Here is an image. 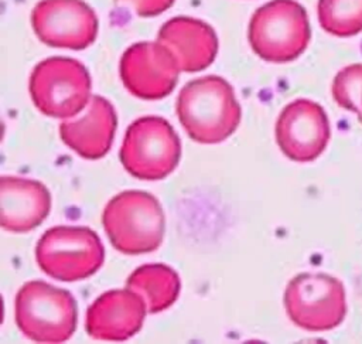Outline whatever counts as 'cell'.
<instances>
[{
  "mask_svg": "<svg viewBox=\"0 0 362 344\" xmlns=\"http://www.w3.org/2000/svg\"><path fill=\"white\" fill-rule=\"evenodd\" d=\"M175 108L187 134L204 144L225 140L240 120V106L233 88L215 75L188 82L178 93Z\"/></svg>",
  "mask_w": 362,
  "mask_h": 344,
  "instance_id": "6da1fadb",
  "label": "cell"
},
{
  "mask_svg": "<svg viewBox=\"0 0 362 344\" xmlns=\"http://www.w3.org/2000/svg\"><path fill=\"white\" fill-rule=\"evenodd\" d=\"M110 243L122 253L156 251L164 236V212L157 198L144 191H123L113 197L102 214Z\"/></svg>",
  "mask_w": 362,
  "mask_h": 344,
  "instance_id": "7a4b0ae2",
  "label": "cell"
},
{
  "mask_svg": "<svg viewBox=\"0 0 362 344\" xmlns=\"http://www.w3.org/2000/svg\"><path fill=\"white\" fill-rule=\"evenodd\" d=\"M311 30L304 7L296 0H272L249 23L252 50L264 61L288 62L304 52Z\"/></svg>",
  "mask_w": 362,
  "mask_h": 344,
  "instance_id": "3957f363",
  "label": "cell"
},
{
  "mask_svg": "<svg viewBox=\"0 0 362 344\" xmlns=\"http://www.w3.org/2000/svg\"><path fill=\"white\" fill-rule=\"evenodd\" d=\"M16 323L37 343H64L76 327V304L69 292L42 280L27 282L16 296Z\"/></svg>",
  "mask_w": 362,
  "mask_h": 344,
  "instance_id": "277c9868",
  "label": "cell"
},
{
  "mask_svg": "<svg viewBox=\"0 0 362 344\" xmlns=\"http://www.w3.org/2000/svg\"><path fill=\"white\" fill-rule=\"evenodd\" d=\"M105 251L96 232L85 227H55L44 232L35 248L38 266L61 282H76L93 275L103 263Z\"/></svg>",
  "mask_w": 362,
  "mask_h": 344,
  "instance_id": "5b68a950",
  "label": "cell"
},
{
  "mask_svg": "<svg viewBox=\"0 0 362 344\" xmlns=\"http://www.w3.org/2000/svg\"><path fill=\"white\" fill-rule=\"evenodd\" d=\"M30 95L41 113L51 117H72L89 102V72L74 58H47L31 72Z\"/></svg>",
  "mask_w": 362,
  "mask_h": 344,
  "instance_id": "8992f818",
  "label": "cell"
},
{
  "mask_svg": "<svg viewBox=\"0 0 362 344\" xmlns=\"http://www.w3.org/2000/svg\"><path fill=\"white\" fill-rule=\"evenodd\" d=\"M181 143L173 126L163 117L144 116L134 120L123 139L120 161L140 180H161L178 164Z\"/></svg>",
  "mask_w": 362,
  "mask_h": 344,
  "instance_id": "52a82bcc",
  "label": "cell"
},
{
  "mask_svg": "<svg viewBox=\"0 0 362 344\" xmlns=\"http://www.w3.org/2000/svg\"><path fill=\"white\" fill-rule=\"evenodd\" d=\"M284 306L296 326L308 331L331 330L345 317V289L327 273H301L288 282Z\"/></svg>",
  "mask_w": 362,
  "mask_h": 344,
  "instance_id": "ba28073f",
  "label": "cell"
},
{
  "mask_svg": "<svg viewBox=\"0 0 362 344\" xmlns=\"http://www.w3.org/2000/svg\"><path fill=\"white\" fill-rule=\"evenodd\" d=\"M37 37L49 47L83 50L98 34L95 11L83 0H41L31 11Z\"/></svg>",
  "mask_w": 362,
  "mask_h": 344,
  "instance_id": "9c48e42d",
  "label": "cell"
},
{
  "mask_svg": "<svg viewBox=\"0 0 362 344\" xmlns=\"http://www.w3.org/2000/svg\"><path fill=\"white\" fill-rule=\"evenodd\" d=\"M180 71L175 55L160 41L133 44L120 59L123 85L132 95L147 101L171 93Z\"/></svg>",
  "mask_w": 362,
  "mask_h": 344,
  "instance_id": "30bf717a",
  "label": "cell"
},
{
  "mask_svg": "<svg viewBox=\"0 0 362 344\" xmlns=\"http://www.w3.org/2000/svg\"><path fill=\"white\" fill-rule=\"evenodd\" d=\"M329 122L324 109L310 99H296L280 113L276 140L280 150L294 161L315 160L329 140Z\"/></svg>",
  "mask_w": 362,
  "mask_h": 344,
  "instance_id": "8fae6325",
  "label": "cell"
},
{
  "mask_svg": "<svg viewBox=\"0 0 362 344\" xmlns=\"http://www.w3.org/2000/svg\"><path fill=\"white\" fill-rule=\"evenodd\" d=\"M146 311V303L136 292L109 290L88 309L86 331L96 340L123 341L140 330Z\"/></svg>",
  "mask_w": 362,
  "mask_h": 344,
  "instance_id": "7c38bea8",
  "label": "cell"
},
{
  "mask_svg": "<svg viewBox=\"0 0 362 344\" xmlns=\"http://www.w3.org/2000/svg\"><path fill=\"white\" fill-rule=\"evenodd\" d=\"M116 123V112L112 103L95 95L90 98L85 115L61 123L59 134L64 143L81 157L96 160L110 150Z\"/></svg>",
  "mask_w": 362,
  "mask_h": 344,
  "instance_id": "4fadbf2b",
  "label": "cell"
},
{
  "mask_svg": "<svg viewBox=\"0 0 362 344\" xmlns=\"http://www.w3.org/2000/svg\"><path fill=\"white\" fill-rule=\"evenodd\" d=\"M157 41L171 50L184 72L205 69L214 62L218 51L214 28L191 17H174L164 23Z\"/></svg>",
  "mask_w": 362,
  "mask_h": 344,
  "instance_id": "5bb4252c",
  "label": "cell"
},
{
  "mask_svg": "<svg viewBox=\"0 0 362 344\" xmlns=\"http://www.w3.org/2000/svg\"><path fill=\"white\" fill-rule=\"evenodd\" d=\"M49 208L51 195L42 183L20 177H1L0 214L4 229L31 231L47 218Z\"/></svg>",
  "mask_w": 362,
  "mask_h": 344,
  "instance_id": "9a60e30c",
  "label": "cell"
},
{
  "mask_svg": "<svg viewBox=\"0 0 362 344\" xmlns=\"http://www.w3.org/2000/svg\"><path fill=\"white\" fill-rule=\"evenodd\" d=\"M127 289L140 294L148 313L168 309L178 297L180 277L168 266L161 263L143 265L127 279Z\"/></svg>",
  "mask_w": 362,
  "mask_h": 344,
  "instance_id": "2e32d148",
  "label": "cell"
},
{
  "mask_svg": "<svg viewBox=\"0 0 362 344\" xmlns=\"http://www.w3.org/2000/svg\"><path fill=\"white\" fill-rule=\"evenodd\" d=\"M320 25L337 37L362 31V0H318Z\"/></svg>",
  "mask_w": 362,
  "mask_h": 344,
  "instance_id": "e0dca14e",
  "label": "cell"
},
{
  "mask_svg": "<svg viewBox=\"0 0 362 344\" xmlns=\"http://www.w3.org/2000/svg\"><path fill=\"white\" fill-rule=\"evenodd\" d=\"M332 96L341 108L354 112L362 123V64L348 65L335 75Z\"/></svg>",
  "mask_w": 362,
  "mask_h": 344,
  "instance_id": "ac0fdd59",
  "label": "cell"
},
{
  "mask_svg": "<svg viewBox=\"0 0 362 344\" xmlns=\"http://www.w3.org/2000/svg\"><path fill=\"white\" fill-rule=\"evenodd\" d=\"M116 1L129 4L136 11V14L141 17H153L170 8L175 0H116Z\"/></svg>",
  "mask_w": 362,
  "mask_h": 344,
  "instance_id": "d6986e66",
  "label": "cell"
}]
</instances>
